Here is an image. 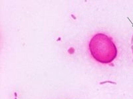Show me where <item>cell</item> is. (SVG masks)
Listing matches in <instances>:
<instances>
[{"mask_svg": "<svg viewBox=\"0 0 133 99\" xmlns=\"http://www.w3.org/2000/svg\"><path fill=\"white\" fill-rule=\"evenodd\" d=\"M91 56L102 63H110L117 56V48L110 37L103 33L94 35L89 43Z\"/></svg>", "mask_w": 133, "mask_h": 99, "instance_id": "cell-1", "label": "cell"}]
</instances>
